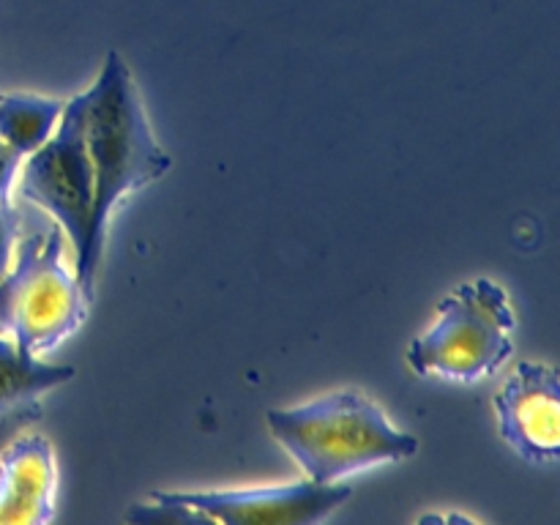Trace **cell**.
Masks as SVG:
<instances>
[{
    "label": "cell",
    "instance_id": "6da1fadb",
    "mask_svg": "<svg viewBox=\"0 0 560 525\" xmlns=\"http://www.w3.org/2000/svg\"><path fill=\"white\" fill-rule=\"evenodd\" d=\"M85 98V142L93 167V208L85 246L74 257V277L93 301L107 224L118 202L162 178L173 159L153 137L131 71L118 52H107Z\"/></svg>",
    "mask_w": 560,
    "mask_h": 525
},
{
    "label": "cell",
    "instance_id": "7a4b0ae2",
    "mask_svg": "<svg viewBox=\"0 0 560 525\" xmlns=\"http://www.w3.org/2000/svg\"><path fill=\"white\" fill-rule=\"evenodd\" d=\"M266 419L306 479L320 485H337L419 452V438L394 427L386 410L361 388H342L295 408H271Z\"/></svg>",
    "mask_w": 560,
    "mask_h": 525
},
{
    "label": "cell",
    "instance_id": "3957f363",
    "mask_svg": "<svg viewBox=\"0 0 560 525\" xmlns=\"http://www.w3.org/2000/svg\"><path fill=\"white\" fill-rule=\"evenodd\" d=\"M514 326L506 290L492 279H474L438 304V320L410 342L408 364L421 377L476 383L512 359Z\"/></svg>",
    "mask_w": 560,
    "mask_h": 525
},
{
    "label": "cell",
    "instance_id": "277c9868",
    "mask_svg": "<svg viewBox=\"0 0 560 525\" xmlns=\"http://www.w3.org/2000/svg\"><path fill=\"white\" fill-rule=\"evenodd\" d=\"M88 306L91 301L63 262L58 228L22 241L14 268L0 277V334L14 337L25 353H47L85 323Z\"/></svg>",
    "mask_w": 560,
    "mask_h": 525
},
{
    "label": "cell",
    "instance_id": "5b68a950",
    "mask_svg": "<svg viewBox=\"0 0 560 525\" xmlns=\"http://www.w3.org/2000/svg\"><path fill=\"white\" fill-rule=\"evenodd\" d=\"M348 485L295 481L255 490H206V492H151V506H137L126 514L131 523L145 520H178V523L224 525H312L331 517L348 498Z\"/></svg>",
    "mask_w": 560,
    "mask_h": 525
},
{
    "label": "cell",
    "instance_id": "8992f818",
    "mask_svg": "<svg viewBox=\"0 0 560 525\" xmlns=\"http://www.w3.org/2000/svg\"><path fill=\"white\" fill-rule=\"evenodd\" d=\"M20 191L60 224L66 238L74 244V257L80 255L93 208V167L85 142L82 93L66 102L49 140L31 153L22 170Z\"/></svg>",
    "mask_w": 560,
    "mask_h": 525
},
{
    "label": "cell",
    "instance_id": "52a82bcc",
    "mask_svg": "<svg viewBox=\"0 0 560 525\" xmlns=\"http://www.w3.org/2000/svg\"><path fill=\"white\" fill-rule=\"evenodd\" d=\"M503 441L534 465L560 457V383L556 366L523 361L495 394Z\"/></svg>",
    "mask_w": 560,
    "mask_h": 525
},
{
    "label": "cell",
    "instance_id": "ba28073f",
    "mask_svg": "<svg viewBox=\"0 0 560 525\" xmlns=\"http://www.w3.org/2000/svg\"><path fill=\"white\" fill-rule=\"evenodd\" d=\"M0 454V525H47L58 503V459L44 435L5 443Z\"/></svg>",
    "mask_w": 560,
    "mask_h": 525
},
{
    "label": "cell",
    "instance_id": "9c48e42d",
    "mask_svg": "<svg viewBox=\"0 0 560 525\" xmlns=\"http://www.w3.org/2000/svg\"><path fill=\"white\" fill-rule=\"evenodd\" d=\"M74 366L47 364L0 337V448L36 424L44 413V397L74 381Z\"/></svg>",
    "mask_w": 560,
    "mask_h": 525
},
{
    "label": "cell",
    "instance_id": "30bf717a",
    "mask_svg": "<svg viewBox=\"0 0 560 525\" xmlns=\"http://www.w3.org/2000/svg\"><path fill=\"white\" fill-rule=\"evenodd\" d=\"M63 107V98L0 93V137L22 156L33 153L49 140Z\"/></svg>",
    "mask_w": 560,
    "mask_h": 525
},
{
    "label": "cell",
    "instance_id": "8fae6325",
    "mask_svg": "<svg viewBox=\"0 0 560 525\" xmlns=\"http://www.w3.org/2000/svg\"><path fill=\"white\" fill-rule=\"evenodd\" d=\"M16 238H20V213L11 208V202H0V277L9 271Z\"/></svg>",
    "mask_w": 560,
    "mask_h": 525
},
{
    "label": "cell",
    "instance_id": "7c38bea8",
    "mask_svg": "<svg viewBox=\"0 0 560 525\" xmlns=\"http://www.w3.org/2000/svg\"><path fill=\"white\" fill-rule=\"evenodd\" d=\"M22 153H16L9 142L0 137V202H9L11 197V184H14V175L20 173Z\"/></svg>",
    "mask_w": 560,
    "mask_h": 525
}]
</instances>
